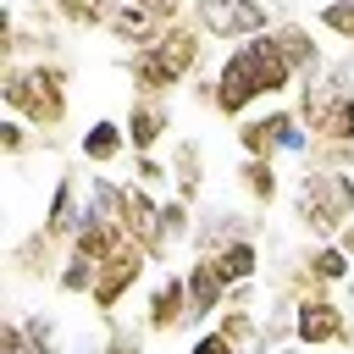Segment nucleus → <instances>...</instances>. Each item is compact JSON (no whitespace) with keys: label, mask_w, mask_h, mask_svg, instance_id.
<instances>
[{"label":"nucleus","mask_w":354,"mask_h":354,"mask_svg":"<svg viewBox=\"0 0 354 354\" xmlns=\"http://www.w3.org/2000/svg\"><path fill=\"white\" fill-rule=\"evenodd\" d=\"M0 100H6L11 116L39 127L44 144H50V133H61L66 116H72V66L61 55H50V61H6L0 66Z\"/></svg>","instance_id":"nucleus-1"},{"label":"nucleus","mask_w":354,"mask_h":354,"mask_svg":"<svg viewBox=\"0 0 354 354\" xmlns=\"http://www.w3.org/2000/svg\"><path fill=\"white\" fill-rule=\"evenodd\" d=\"M216 254H221V266H227V277H232V282H254V277H260V243H254V232H243V238L221 243Z\"/></svg>","instance_id":"nucleus-26"},{"label":"nucleus","mask_w":354,"mask_h":354,"mask_svg":"<svg viewBox=\"0 0 354 354\" xmlns=\"http://www.w3.org/2000/svg\"><path fill=\"white\" fill-rule=\"evenodd\" d=\"M293 343H304V348H348V343H354L348 310H343L332 293L299 299V304H293Z\"/></svg>","instance_id":"nucleus-9"},{"label":"nucleus","mask_w":354,"mask_h":354,"mask_svg":"<svg viewBox=\"0 0 354 354\" xmlns=\"http://www.w3.org/2000/svg\"><path fill=\"white\" fill-rule=\"evenodd\" d=\"M293 111H299V122H304L310 138L354 144V88H337L326 77H304L293 88Z\"/></svg>","instance_id":"nucleus-3"},{"label":"nucleus","mask_w":354,"mask_h":354,"mask_svg":"<svg viewBox=\"0 0 354 354\" xmlns=\"http://www.w3.org/2000/svg\"><path fill=\"white\" fill-rule=\"evenodd\" d=\"M337 243H343V249H348V260H354V221H348V227L337 232Z\"/></svg>","instance_id":"nucleus-38"},{"label":"nucleus","mask_w":354,"mask_h":354,"mask_svg":"<svg viewBox=\"0 0 354 354\" xmlns=\"http://www.w3.org/2000/svg\"><path fill=\"white\" fill-rule=\"evenodd\" d=\"M133 183L166 188V183H171V160H160V155H133Z\"/></svg>","instance_id":"nucleus-33"},{"label":"nucleus","mask_w":354,"mask_h":354,"mask_svg":"<svg viewBox=\"0 0 354 354\" xmlns=\"http://www.w3.org/2000/svg\"><path fill=\"white\" fill-rule=\"evenodd\" d=\"M77 155L94 166V171H111L122 155H133V144H127V127H122V116H94L83 133H77Z\"/></svg>","instance_id":"nucleus-17"},{"label":"nucleus","mask_w":354,"mask_h":354,"mask_svg":"<svg viewBox=\"0 0 354 354\" xmlns=\"http://www.w3.org/2000/svg\"><path fill=\"white\" fill-rule=\"evenodd\" d=\"M144 332L149 337H177V326H188V277L183 271H160L155 288L144 293Z\"/></svg>","instance_id":"nucleus-12"},{"label":"nucleus","mask_w":354,"mask_h":354,"mask_svg":"<svg viewBox=\"0 0 354 354\" xmlns=\"http://www.w3.org/2000/svg\"><path fill=\"white\" fill-rule=\"evenodd\" d=\"M22 354H33V348H22Z\"/></svg>","instance_id":"nucleus-40"},{"label":"nucleus","mask_w":354,"mask_h":354,"mask_svg":"<svg viewBox=\"0 0 354 354\" xmlns=\"http://www.w3.org/2000/svg\"><path fill=\"white\" fill-rule=\"evenodd\" d=\"M83 210H88L83 177H77V171H61L55 188H50V199H44V232H50L55 243H72V232L83 227Z\"/></svg>","instance_id":"nucleus-15"},{"label":"nucleus","mask_w":354,"mask_h":354,"mask_svg":"<svg viewBox=\"0 0 354 354\" xmlns=\"http://www.w3.org/2000/svg\"><path fill=\"white\" fill-rule=\"evenodd\" d=\"M33 144H44L39 127H28L22 116H6V122H0V155H6V160H22Z\"/></svg>","instance_id":"nucleus-29"},{"label":"nucleus","mask_w":354,"mask_h":354,"mask_svg":"<svg viewBox=\"0 0 354 354\" xmlns=\"http://www.w3.org/2000/svg\"><path fill=\"white\" fill-rule=\"evenodd\" d=\"M149 50H155V55H160V61H166V66H171L183 83H194V77L205 72V55H210V33H205L194 17H177V22H166V28H160V39H155Z\"/></svg>","instance_id":"nucleus-11"},{"label":"nucleus","mask_w":354,"mask_h":354,"mask_svg":"<svg viewBox=\"0 0 354 354\" xmlns=\"http://www.w3.org/2000/svg\"><path fill=\"white\" fill-rule=\"evenodd\" d=\"M304 166H326V171H354V144H332V138H310Z\"/></svg>","instance_id":"nucleus-30"},{"label":"nucleus","mask_w":354,"mask_h":354,"mask_svg":"<svg viewBox=\"0 0 354 354\" xmlns=\"http://www.w3.org/2000/svg\"><path fill=\"white\" fill-rule=\"evenodd\" d=\"M299 260H304V266H310V277H321L326 288L348 282V271H354V260H348V249H343L337 238H321V243H310Z\"/></svg>","instance_id":"nucleus-24"},{"label":"nucleus","mask_w":354,"mask_h":354,"mask_svg":"<svg viewBox=\"0 0 354 354\" xmlns=\"http://www.w3.org/2000/svg\"><path fill=\"white\" fill-rule=\"evenodd\" d=\"M22 326H28V348H33V354H61L55 321H44V315H22Z\"/></svg>","instance_id":"nucleus-34"},{"label":"nucleus","mask_w":354,"mask_h":354,"mask_svg":"<svg viewBox=\"0 0 354 354\" xmlns=\"http://www.w3.org/2000/svg\"><path fill=\"white\" fill-rule=\"evenodd\" d=\"M238 194H243L254 210H271V205L282 199V171H277V160L243 155V160H238Z\"/></svg>","instance_id":"nucleus-20"},{"label":"nucleus","mask_w":354,"mask_h":354,"mask_svg":"<svg viewBox=\"0 0 354 354\" xmlns=\"http://www.w3.org/2000/svg\"><path fill=\"white\" fill-rule=\"evenodd\" d=\"M188 17L210 33V44H243V39L266 33V28H277L266 0H194Z\"/></svg>","instance_id":"nucleus-7"},{"label":"nucleus","mask_w":354,"mask_h":354,"mask_svg":"<svg viewBox=\"0 0 354 354\" xmlns=\"http://www.w3.org/2000/svg\"><path fill=\"white\" fill-rule=\"evenodd\" d=\"M183 277H188V326L216 321V310H221V304H227V293L238 288V282L227 277L221 254H194V260L183 266Z\"/></svg>","instance_id":"nucleus-10"},{"label":"nucleus","mask_w":354,"mask_h":354,"mask_svg":"<svg viewBox=\"0 0 354 354\" xmlns=\"http://www.w3.org/2000/svg\"><path fill=\"white\" fill-rule=\"evenodd\" d=\"M160 28L166 22H155L138 0H122L116 11H111V22H105V33L116 39V44H127V50H144V44H155L160 39Z\"/></svg>","instance_id":"nucleus-21"},{"label":"nucleus","mask_w":354,"mask_h":354,"mask_svg":"<svg viewBox=\"0 0 354 354\" xmlns=\"http://www.w3.org/2000/svg\"><path fill=\"white\" fill-rule=\"evenodd\" d=\"M160 216H166V238H171V243H188V238H194V221H199V216H194L188 199H177V194L160 199Z\"/></svg>","instance_id":"nucleus-32"},{"label":"nucleus","mask_w":354,"mask_h":354,"mask_svg":"<svg viewBox=\"0 0 354 354\" xmlns=\"http://www.w3.org/2000/svg\"><path fill=\"white\" fill-rule=\"evenodd\" d=\"M243 232H254V227H249L238 210H205V216L194 221V238H188V243H194V254H216L221 243H232V238H243Z\"/></svg>","instance_id":"nucleus-23"},{"label":"nucleus","mask_w":354,"mask_h":354,"mask_svg":"<svg viewBox=\"0 0 354 354\" xmlns=\"http://www.w3.org/2000/svg\"><path fill=\"white\" fill-rule=\"evenodd\" d=\"M171 188H177V199L199 205V194H205V149H199V138H177V149H171Z\"/></svg>","instance_id":"nucleus-22"},{"label":"nucleus","mask_w":354,"mask_h":354,"mask_svg":"<svg viewBox=\"0 0 354 354\" xmlns=\"http://www.w3.org/2000/svg\"><path fill=\"white\" fill-rule=\"evenodd\" d=\"M144 321L138 326H127V321H105V343H100V354H144Z\"/></svg>","instance_id":"nucleus-31"},{"label":"nucleus","mask_w":354,"mask_h":354,"mask_svg":"<svg viewBox=\"0 0 354 354\" xmlns=\"http://www.w3.org/2000/svg\"><path fill=\"white\" fill-rule=\"evenodd\" d=\"M249 50H254V72H260V94H266V105L299 88V72H293V61H288V50L277 44V33H271V28H266V33H254V39H249Z\"/></svg>","instance_id":"nucleus-16"},{"label":"nucleus","mask_w":354,"mask_h":354,"mask_svg":"<svg viewBox=\"0 0 354 354\" xmlns=\"http://www.w3.org/2000/svg\"><path fill=\"white\" fill-rule=\"evenodd\" d=\"M138 6H144L155 22H177V17H188V6H194V0H138Z\"/></svg>","instance_id":"nucleus-37"},{"label":"nucleus","mask_w":354,"mask_h":354,"mask_svg":"<svg viewBox=\"0 0 354 354\" xmlns=\"http://www.w3.org/2000/svg\"><path fill=\"white\" fill-rule=\"evenodd\" d=\"M293 221L310 243L337 238L354 221V171H326V166H299L293 177Z\"/></svg>","instance_id":"nucleus-2"},{"label":"nucleus","mask_w":354,"mask_h":354,"mask_svg":"<svg viewBox=\"0 0 354 354\" xmlns=\"http://www.w3.org/2000/svg\"><path fill=\"white\" fill-rule=\"evenodd\" d=\"M94 277H100V266H94V260L66 254V260H61V271H55V293H66V299H88Z\"/></svg>","instance_id":"nucleus-27"},{"label":"nucleus","mask_w":354,"mask_h":354,"mask_svg":"<svg viewBox=\"0 0 354 354\" xmlns=\"http://www.w3.org/2000/svg\"><path fill=\"white\" fill-rule=\"evenodd\" d=\"M149 266H155V260L127 238L116 254H105V260H100V277H94V288H88V310H94L100 321H116V310L133 299V288L149 277Z\"/></svg>","instance_id":"nucleus-6"},{"label":"nucleus","mask_w":354,"mask_h":354,"mask_svg":"<svg viewBox=\"0 0 354 354\" xmlns=\"http://www.w3.org/2000/svg\"><path fill=\"white\" fill-rule=\"evenodd\" d=\"M271 33H277V44L288 50V61H293L299 83H304V77H321V72H326V50H321V39H315L321 28H310V22H299V17H282V22L271 28Z\"/></svg>","instance_id":"nucleus-18"},{"label":"nucleus","mask_w":354,"mask_h":354,"mask_svg":"<svg viewBox=\"0 0 354 354\" xmlns=\"http://www.w3.org/2000/svg\"><path fill=\"white\" fill-rule=\"evenodd\" d=\"M254 105H266V94H260L254 50H249V39H243V44H232V50L221 55V66L210 72V116H221V122H243Z\"/></svg>","instance_id":"nucleus-4"},{"label":"nucleus","mask_w":354,"mask_h":354,"mask_svg":"<svg viewBox=\"0 0 354 354\" xmlns=\"http://www.w3.org/2000/svg\"><path fill=\"white\" fill-rule=\"evenodd\" d=\"M61 260H66V243H55V238L44 232V221L11 243V277H17V282H55Z\"/></svg>","instance_id":"nucleus-14"},{"label":"nucleus","mask_w":354,"mask_h":354,"mask_svg":"<svg viewBox=\"0 0 354 354\" xmlns=\"http://www.w3.org/2000/svg\"><path fill=\"white\" fill-rule=\"evenodd\" d=\"M315 28H321L326 39H337V44H348V50H354V0H321Z\"/></svg>","instance_id":"nucleus-28"},{"label":"nucleus","mask_w":354,"mask_h":354,"mask_svg":"<svg viewBox=\"0 0 354 354\" xmlns=\"http://www.w3.org/2000/svg\"><path fill=\"white\" fill-rule=\"evenodd\" d=\"M122 127H127L133 155H160V144H166V138H177V133H171V100L133 94V100H127V111H122Z\"/></svg>","instance_id":"nucleus-13"},{"label":"nucleus","mask_w":354,"mask_h":354,"mask_svg":"<svg viewBox=\"0 0 354 354\" xmlns=\"http://www.w3.org/2000/svg\"><path fill=\"white\" fill-rule=\"evenodd\" d=\"M271 354H304V343H282V348H271Z\"/></svg>","instance_id":"nucleus-39"},{"label":"nucleus","mask_w":354,"mask_h":354,"mask_svg":"<svg viewBox=\"0 0 354 354\" xmlns=\"http://www.w3.org/2000/svg\"><path fill=\"white\" fill-rule=\"evenodd\" d=\"M44 6L55 11V22H61V28L94 33V28H105V22H111V11H116L122 0H44Z\"/></svg>","instance_id":"nucleus-25"},{"label":"nucleus","mask_w":354,"mask_h":354,"mask_svg":"<svg viewBox=\"0 0 354 354\" xmlns=\"http://www.w3.org/2000/svg\"><path fill=\"white\" fill-rule=\"evenodd\" d=\"M188 354H243V348H238L221 326H205V332L194 337V348H188Z\"/></svg>","instance_id":"nucleus-35"},{"label":"nucleus","mask_w":354,"mask_h":354,"mask_svg":"<svg viewBox=\"0 0 354 354\" xmlns=\"http://www.w3.org/2000/svg\"><path fill=\"white\" fill-rule=\"evenodd\" d=\"M238 133V149L243 155H266V160H277V155H299L304 160V149H310V133H304V122H299V111L293 105H266V111H249L243 122H232Z\"/></svg>","instance_id":"nucleus-5"},{"label":"nucleus","mask_w":354,"mask_h":354,"mask_svg":"<svg viewBox=\"0 0 354 354\" xmlns=\"http://www.w3.org/2000/svg\"><path fill=\"white\" fill-rule=\"evenodd\" d=\"M28 348V326H22V315H6L0 321V354H22Z\"/></svg>","instance_id":"nucleus-36"},{"label":"nucleus","mask_w":354,"mask_h":354,"mask_svg":"<svg viewBox=\"0 0 354 354\" xmlns=\"http://www.w3.org/2000/svg\"><path fill=\"white\" fill-rule=\"evenodd\" d=\"M122 72H127V83H133V94H155V100H171L177 88H183V77L144 44V50H127L122 55Z\"/></svg>","instance_id":"nucleus-19"},{"label":"nucleus","mask_w":354,"mask_h":354,"mask_svg":"<svg viewBox=\"0 0 354 354\" xmlns=\"http://www.w3.org/2000/svg\"><path fill=\"white\" fill-rule=\"evenodd\" d=\"M122 232L155 260V266H166L171 260V238H166V216H160V199H155V188H144V183H127V194H122Z\"/></svg>","instance_id":"nucleus-8"}]
</instances>
